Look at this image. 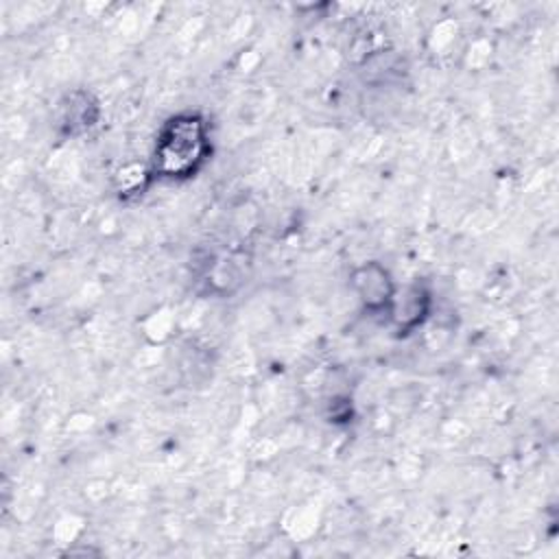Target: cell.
Instances as JSON below:
<instances>
[{"mask_svg":"<svg viewBox=\"0 0 559 559\" xmlns=\"http://www.w3.org/2000/svg\"><path fill=\"white\" fill-rule=\"evenodd\" d=\"M428 306H430V295L428 290H424L419 284L415 286H408L402 295L395 293L393 301H391V308H389V314L391 319L395 321V325L404 332L417 328L426 312H428Z\"/></svg>","mask_w":559,"mask_h":559,"instance_id":"4","label":"cell"},{"mask_svg":"<svg viewBox=\"0 0 559 559\" xmlns=\"http://www.w3.org/2000/svg\"><path fill=\"white\" fill-rule=\"evenodd\" d=\"M98 120V103L90 92L76 90L66 96L59 107V127L68 135H79L92 129Z\"/></svg>","mask_w":559,"mask_h":559,"instance_id":"3","label":"cell"},{"mask_svg":"<svg viewBox=\"0 0 559 559\" xmlns=\"http://www.w3.org/2000/svg\"><path fill=\"white\" fill-rule=\"evenodd\" d=\"M210 124L197 111L170 116L155 140L153 175L162 179H188L210 157Z\"/></svg>","mask_w":559,"mask_h":559,"instance_id":"1","label":"cell"},{"mask_svg":"<svg viewBox=\"0 0 559 559\" xmlns=\"http://www.w3.org/2000/svg\"><path fill=\"white\" fill-rule=\"evenodd\" d=\"M352 284L354 290L358 295V299L362 301L365 310L378 314V312H389L391 301L395 297V284L389 275V271L384 266H380L378 262H367L362 266H358L352 275Z\"/></svg>","mask_w":559,"mask_h":559,"instance_id":"2","label":"cell"}]
</instances>
